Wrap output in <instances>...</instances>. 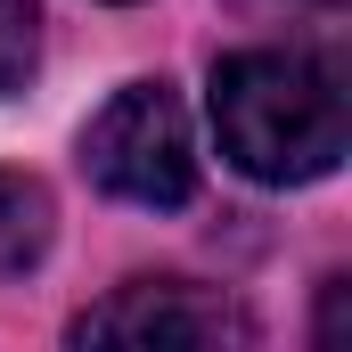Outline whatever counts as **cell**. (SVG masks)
<instances>
[{
  "mask_svg": "<svg viewBox=\"0 0 352 352\" xmlns=\"http://www.w3.org/2000/svg\"><path fill=\"white\" fill-rule=\"evenodd\" d=\"M213 131L254 180H320L344 164V74L311 50H246L213 66Z\"/></svg>",
  "mask_w": 352,
  "mask_h": 352,
  "instance_id": "6da1fadb",
  "label": "cell"
},
{
  "mask_svg": "<svg viewBox=\"0 0 352 352\" xmlns=\"http://www.w3.org/2000/svg\"><path fill=\"white\" fill-rule=\"evenodd\" d=\"M74 336L82 344H238L246 320L188 278H131L123 295L74 320Z\"/></svg>",
  "mask_w": 352,
  "mask_h": 352,
  "instance_id": "3957f363",
  "label": "cell"
},
{
  "mask_svg": "<svg viewBox=\"0 0 352 352\" xmlns=\"http://www.w3.org/2000/svg\"><path fill=\"white\" fill-rule=\"evenodd\" d=\"M50 254V188L33 173H0V278Z\"/></svg>",
  "mask_w": 352,
  "mask_h": 352,
  "instance_id": "277c9868",
  "label": "cell"
},
{
  "mask_svg": "<svg viewBox=\"0 0 352 352\" xmlns=\"http://www.w3.org/2000/svg\"><path fill=\"white\" fill-rule=\"evenodd\" d=\"M33 0H0V90L25 82V66H33Z\"/></svg>",
  "mask_w": 352,
  "mask_h": 352,
  "instance_id": "5b68a950",
  "label": "cell"
},
{
  "mask_svg": "<svg viewBox=\"0 0 352 352\" xmlns=\"http://www.w3.org/2000/svg\"><path fill=\"white\" fill-rule=\"evenodd\" d=\"M82 164L107 197L131 205H188L197 188V156H188V115L164 82H131L98 107V123L82 131Z\"/></svg>",
  "mask_w": 352,
  "mask_h": 352,
  "instance_id": "7a4b0ae2",
  "label": "cell"
}]
</instances>
